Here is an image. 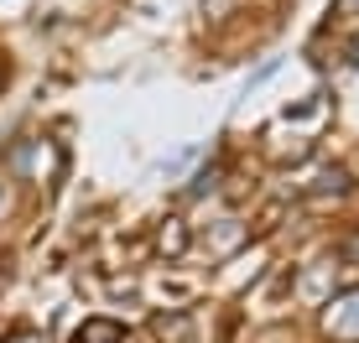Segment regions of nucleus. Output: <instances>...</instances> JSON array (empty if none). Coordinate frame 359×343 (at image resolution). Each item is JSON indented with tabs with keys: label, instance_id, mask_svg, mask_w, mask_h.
<instances>
[{
	"label": "nucleus",
	"instance_id": "f257e3e1",
	"mask_svg": "<svg viewBox=\"0 0 359 343\" xmlns=\"http://www.w3.org/2000/svg\"><path fill=\"white\" fill-rule=\"evenodd\" d=\"M328 338L333 343H359V286L344 291V297L328 307Z\"/></svg>",
	"mask_w": 359,
	"mask_h": 343
},
{
	"label": "nucleus",
	"instance_id": "f03ea898",
	"mask_svg": "<svg viewBox=\"0 0 359 343\" xmlns=\"http://www.w3.org/2000/svg\"><path fill=\"white\" fill-rule=\"evenodd\" d=\"M73 343H126V328L109 323V317H89V323L73 333Z\"/></svg>",
	"mask_w": 359,
	"mask_h": 343
},
{
	"label": "nucleus",
	"instance_id": "7ed1b4c3",
	"mask_svg": "<svg viewBox=\"0 0 359 343\" xmlns=\"http://www.w3.org/2000/svg\"><path fill=\"white\" fill-rule=\"evenodd\" d=\"M156 250H162L167 260H177V255L188 250V229H182V218H167V224L156 229Z\"/></svg>",
	"mask_w": 359,
	"mask_h": 343
},
{
	"label": "nucleus",
	"instance_id": "20e7f679",
	"mask_svg": "<svg viewBox=\"0 0 359 343\" xmlns=\"http://www.w3.org/2000/svg\"><path fill=\"white\" fill-rule=\"evenodd\" d=\"M151 333L162 338V343H182V338H188V317H182V312H172V317H156V323H151Z\"/></svg>",
	"mask_w": 359,
	"mask_h": 343
},
{
	"label": "nucleus",
	"instance_id": "39448f33",
	"mask_svg": "<svg viewBox=\"0 0 359 343\" xmlns=\"http://www.w3.org/2000/svg\"><path fill=\"white\" fill-rule=\"evenodd\" d=\"M0 343H53V338H47L42 328H11V333L0 338Z\"/></svg>",
	"mask_w": 359,
	"mask_h": 343
},
{
	"label": "nucleus",
	"instance_id": "423d86ee",
	"mask_svg": "<svg viewBox=\"0 0 359 343\" xmlns=\"http://www.w3.org/2000/svg\"><path fill=\"white\" fill-rule=\"evenodd\" d=\"M208 188H219V167L198 172V177H193V188H188V198H198V192H208Z\"/></svg>",
	"mask_w": 359,
	"mask_h": 343
},
{
	"label": "nucleus",
	"instance_id": "0eeeda50",
	"mask_svg": "<svg viewBox=\"0 0 359 343\" xmlns=\"http://www.w3.org/2000/svg\"><path fill=\"white\" fill-rule=\"evenodd\" d=\"M339 255H344V265H359V229L339 239Z\"/></svg>",
	"mask_w": 359,
	"mask_h": 343
},
{
	"label": "nucleus",
	"instance_id": "6e6552de",
	"mask_svg": "<svg viewBox=\"0 0 359 343\" xmlns=\"http://www.w3.org/2000/svg\"><path fill=\"white\" fill-rule=\"evenodd\" d=\"M333 10H339L344 21H354V16H359V0H333Z\"/></svg>",
	"mask_w": 359,
	"mask_h": 343
},
{
	"label": "nucleus",
	"instance_id": "1a4fd4ad",
	"mask_svg": "<svg viewBox=\"0 0 359 343\" xmlns=\"http://www.w3.org/2000/svg\"><path fill=\"white\" fill-rule=\"evenodd\" d=\"M0 203H6V198H0Z\"/></svg>",
	"mask_w": 359,
	"mask_h": 343
}]
</instances>
